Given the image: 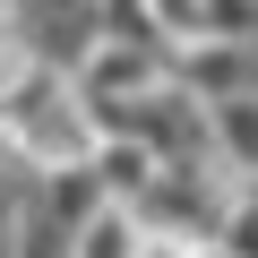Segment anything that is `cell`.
Masks as SVG:
<instances>
[{
  "label": "cell",
  "instance_id": "5b68a950",
  "mask_svg": "<svg viewBox=\"0 0 258 258\" xmlns=\"http://www.w3.org/2000/svg\"><path fill=\"white\" fill-rule=\"evenodd\" d=\"M9 18H18V0H0V26H9Z\"/></svg>",
  "mask_w": 258,
  "mask_h": 258
},
{
  "label": "cell",
  "instance_id": "6da1fadb",
  "mask_svg": "<svg viewBox=\"0 0 258 258\" xmlns=\"http://www.w3.org/2000/svg\"><path fill=\"white\" fill-rule=\"evenodd\" d=\"M0 147H9L26 172H60V164H95L103 120L78 95V69L35 60L18 86H0Z\"/></svg>",
  "mask_w": 258,
  "mask_h": 258
},
{
  "label": "cell",
  "instance_id": "7a4b0ae2",
  "mask_svg": "<svg viewBox=\"0 0 258 258\" xmlns=\"http://www.w3.org/2000/svg\"><path fill=\"white\" fill-rule=\"evenodd\" d=\"M18 35L35 43V60L78 69L103 43V0H18Z\"/></svg>",
  "mask_w": 258,
  "mask_h": 258
},
{
  "label": "cell",
  "instance_id": "3957f363",
  "mask_svg": "<svg viewBox=\"0 0 258 258\" xmlns=\"http://www.w3.org/2000/svg\"><path fill=\"white\" fill-rule=\"evenodd\" d=\"M147 241H155V232H147L138 215H129V207L112 198V207H95V215L78 224V241H69V258H147Z\"/></svg>",
  "mask_w": 258,
  "mask_h": 258
},
{
  "label": "cell",
  "instance_id": "277c9868",
  "mask_svg": "<svg viewBox=\"0 0 258 258\" xmlns=\"http://www.w3.org/2000/svg\"><path fill=\"white\" fill-rule=\"evenodd\" d=\"M215 155H224L241 181H258V95L215 103Z\"/></svg>",
  "mask_w": 258,
  "mask_h": 258
}]
</instances>
